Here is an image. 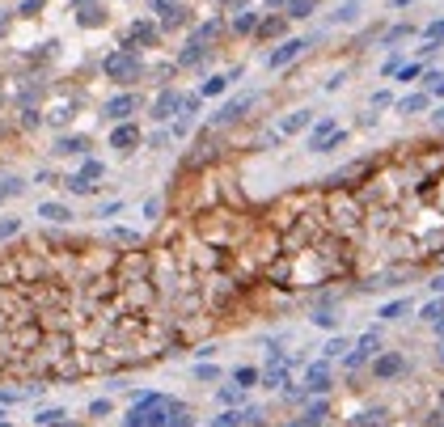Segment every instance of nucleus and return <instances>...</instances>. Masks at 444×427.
<instances>
[{
	"label": "nucleus",
	"instance_id": "obj_15",
	"mask_svg": "<svg viewBox=\"0 0 444 427\" xmlns=\"http://www.w3.org/2000/svg\"><path fill=\"white\" fill-rule=\"evenodd\" d=\"M258 22H262V17H258L254 9H237L229 26H233V34H254V30H258Z\"/></svg>",
	"mask_w": 444,
	"mask_h": 427
},
{
	"label": "nucleus",
	"instance_id": "obj_25",
	"mask_svg": "<svg viewBox=\"0 0 444 427\" xmlns=\"http://www.w3.org/2000/svg\"><path fill=\"white\" fill-rule=\"evenodd\" d=\"M110 241H119V245H140V233H136V229L115 225V229H110Z\"/></svg>",
	"mask_w": 444,
	"mask_h": 427
},
{
	"label": "nucleus",
	"instance_id": "obj_35",
	"mask_svg": "<svg viewBox=\"0 0 444 427\" xmlns=\"http://www.w3.org/2000/svg\"><path fill=\"white\" fill-rule=\"evenodd\" d=\"M406 309H411L406 300H390V305H385V309H381V317H402Z\"/></svg>",
	"mask_w": 444,
	"mask_h": 427
},
{
	"label": "nucleus",
	"instance_id": "obj_42",
	"mask_svg": "<svg viewBox=\"0 0 444 427\" xmlns=\"http://www.w3.org/2000/svg\"><path fill=\"white\" fill-rule=\"evenodd\" d=\"M440 313H444V305H440V300H431V305L423 309V317H440Z\"/></svg>",
	"mask_w": 444,
	"mask_h": 427
},
{
	"label": "nucleus",
	"instance_id": "obj_46",
	"mask_svg": "<svg viewBox=\"0 0 444 427\" xmlns=\"http://www.w3.org/2000/svg\"><path fill=\"white\" fill-rule=\"evenodd\" d=\"M288 5V0H267V9H284Z\"/></svg>",
	"mask_w": 444,
	"mask_h": 427
},
{
	"label": "nucleus",
	"instance_id": "obj_30",
	"mask_svg": "<svg viewBox=\"0 0 444 427\" xmlns=\"http://www.w3.org/2000/svg\"><path fill=\"white\" fill-rule=\"evenodd\" d=\"M427 93L431 97H444V72H427Z\"/></svg>",
	"mask_w": 444,
	"mask_h": 427
},
{
	"label": "nucleus",
	"instance_id": "obj_31",
	"mask_svg": "<svg viewBox=\"0 0 444 427\" xmlns=\"http://www.w3.org/2000/svg\"><path fill=\"white\" fill-rule=\"evenodd\" d=\"M343 144H347V131L339 127V131H335V136H330V140H326V144H322L317 152H335V148H343Z\"/></svg>",
	"mask_w": 444,
	"mask_h": 427
},
{
	"label": "nucleus",
	"instance_id": "obj_19",
	"mask_svg": "<svg viewBox=\"0 0 444 427\" xmlns=\"http://www.w3.org/2000/svg\"><path fill=\"white\" fill-rule=\"evenodd\" d=\"M398 111H402V115H423V111H427V93H406V97L398 102Z\"/></svg>",
	"mask_w": 444,
	"mask_h": 427
},
{
	"label": "nucleus",
	"instance_id": "obj_26",
	"mask_svg": "<svg viewBox=\"0 0 444 427\" xmlns=\"http://www.w3.org/2000/svg\"><path fill=\"white\" fill-rule=\"evenodd\" d=\"M64 186H68L72 195H93V191H97V182H85L81 174H72V178H64Z\"/></svg>",
	"mask_w": 444,
	"mask_h": 427
},
{
	"label": "nucleus",
	"instance_id": "obj_12",
	"mask_svg": "<svg viewBox=\"0 0 444 427\" xmlns=\"http://www.w3.org/2000/svg\"><path fill=\"white\" fill-rule=\"evenodd\" d=\"M38 216L47 225H72V207L68 203H55V199H42L38 203Z\"/></svg>",
	"mask_w": 444,
	"mask_h": 427
},
{
	"label": "nucleus",
	"instance_id": "obj_29",
	"mask_svg": "<svg viewBox=\"0 0 444 427\" xmlns=\"http://www.w3.org/2000/svg\"><path fill=\"white\" fill-rule=\"evenodd\" d=\"M187 22H191V13H187V5H182L174 17H165V22H161V30H178V26H187Z\"/></svg>",
	"mask_w": 444,
	"mask_h": 427
},
{
	"label": "nucleus",
	"instance_id": "obj_3",
	"mask_svg": "<svg viewBox=\"0 0 444 427\" xmlns=\"http://www.w3.org/2000/svg\"><path fill=\"white\" fill-rule=\"evenodd\" d=\"M144 144V131L127 119V123H115V127H110V148H115L119 156H132L136 148Z\"/></svg>",
	"mask_w": 444,
	"mask_h": 427
},
{
	"label": "nucleus",
	"instance_id": "obj_10",
	"mask_svg": "<svg viewBox=\"0 0 444 427\" xmlns=\"http://www.w3.org/2000/svg\"><path fill=\"white\" fill-rule=\"evenodd\" d=\"M55 156H89V136H60L55 140V148H51Z\"/></svg>",
	"mask_w": 444,
	"mask_h": 427
},
{
	"label": "nucleus",
	"instance_id": "obj_43",
	"mask_svg": "<svg viewBox=\"0 0 444 427\" xmlns=\"http://www.w3.org/2000/svg\"><path fill=\"white\" fill-rule=\"evenodd\" d=\"M9 26H13V13H0V38L9 34Z\"/></svg>",
	"mask_w": 444,
	"mask_h": 427
},
{
	"label": "nucleus",
	"instance_id": "obj_32",
	"mask_svg": "<svg viewBox=\"0 0 444 427\" xmlns=\"http://www.w3.org/2000/svg\"><path fill=\"white\" fill-rule=\"evenodd\" d=\"M119 211H123V199H110V203H102V207H97V216H102V220H110V216H119Z\"/></svg>",
	"mask_w": 444,
	"mask_h": 427
},
{
	"label": "nucleus",
	"instance_id": "obj_23",
	"mask_svg": "<svg viewBox=\"0 0 444 427\" xmlns=\"http://www.w3.org/2000/svg\"><path fill=\"white\" fill-rule=\"evenodd\" d=\"M356 17H360V5H351V0H343V5H339V13L330 17V22H335V26H351Z\"/></svg>",
	"mask_w": 444,
	"mask_h": 427
},
{
	"label": "nucleus",
	"instance_id": "obj_37",
	"mask_svg": "<svg viewBox=\"0 0 444 427\" xmlns=\"http://www.w3.org/2000/svg\"><path fill=\"white\" fill-rule=\"evenodd\" d=\"M47 119H51V123H55V127H64V123H68V119H72V106H60V111H51V115H47Z\"/></svg>",
	"mask_w": 444,
	"mask_h": 427
},
{
	"label": "nucleus",
	"instance_id": "obj_1",
	"mask_svg": "<svg viewBox=\"0 0 444 427\" xmlns=\"http://www.w3.org/2000/svg\"><path fill=\"white\" fill-rule=\"evenodd\" d=\"M102 72H106V81H115V85H136V81H144L148 76V64H144V56L140 51H110V56L102 60Z\"/></svg>",
	"mask_w": 444,
	"mask_h": 427
},
{
	"label": "nucleus",
	"instance_id": "obj_44",
	"mask_svg": "<svg viewBox=\"0 0 444 427\" xmlns=\"http://www.w3.org/2000/svg\"><path fill=\"white\" fill-rule=\"evenodd\" d=\"M225 9H246V0H220Z\"/></svg>",
	"mask_w": 444,
	"mask_h": 427
},
{
	"label": "nucleus",
	"instance_id": "obj_8",
	"mask_svg": "<svg viewBox=\"0 0 444 427\" xmlns=\"http://www.w3.org/2000/svg\"><path fill=\"white\" fill-rule=\"evenodd\" d=\"M216 148H220V144H216V136H212V127H207V131H203V136L195 140V148H191V152L182 156V166H187V170H199V166L216 161Z\"/></svg>",
	"mask_w": 444,
	"mask_h": 427
},
{
	"label": "nucleus",
	"instance_id": "obj_47",
	"mask_svg": "<svg viewBox=\"0 0 444 427\" xmlns=\"http://www.w3.org/2000/svg\"><path fill=\"white\" fill-rule=\"evenodd\" d=\"M431 288H436V292H444V275H436V280H431Z\"/></svg>",
	"mask_w": 444,
	"mask_h": 427
},
{
	"label": "nucleus",
	"instance_id": "obj_6",
	"mask_svg": "<svg viewBox=\"0 0 444 427\" xmlns=\"http://www.w3.org/2000/svg\"><path fill=\"white\" fill-rule=\"evenodd\" d=\"M182 97H187V93H178V89H161V93L152 97V106H148V115H152L157 123H170L174 115H182Z\"/></svg>",
	"mask_w": 444,
	"mask_h": 427
},
{
	"label": "nucleus",
	"instance_id": "obj_45",
	"mask_svg": "<svg viewBox=\"0 0 444 427\" xmlns=\"http://www.w3.org/2000/svg\"><path fill=\"white\" fill-rule=\"evenodd\" d=\"M431 123H436V127H444V106H440V111L431 115Z\"/></svg>",
	"mask_w": 444,
	"mask_h": 427
},
{
	"label": "nucleus",
	"instance_id": "obj_7",
	"mask_svg": "<svg viewBox=\"0 0 444 427\" xmlns=\"http://www.w3.org/2000/svg\"><path fill=\"white\" fill-rule=\"evenodd\" d=\"M309 47H313L309 38H288V42H280V47H275V51H271V56H267V64H271L275 72H280V68H288L292 60H301V56H305V51H309Z\"/></svg>",
	"mask_w": 444,
	"mask_h": 427
},
{
	"label": "nucleus",
	"instance_id": "obj_22",
	"mask_svg": "<svg viewBox=\"0 0 444 427\" xmlns=\"http://www.w3.org/2000/svg\"><path fill=\"white\" fill-rule=\"evenodd\" d=\"M26 191V178H0V203L5 199H17Z\"/></svg>",
	"mask_w": 444,
	"mask_h": 427
},
{
	"label": "nucleus",
	"instance_id": "obj_27",
	"mask_svg": "<svg viewBox=\"0 0 444 427\" xmlns=\"http://www.w3.org/2000/svg\"><path fill=\"white\" fill-rule=\"evenodd\" d=\"M178 9H182V0H152V13H161V22H165V17H174Z\"/></svg>",
	"mask_w": 444,
	"mask_h": 427
},
{
	"label": "nucleus",
	"instance_id": "obj_50",
	"mask_svg": "<svg viewBox=\"0 0 444 427\" xmlns=\"http://www.w3.org/2000/svg\"><path fill=\"white\" fill-rule=\"evenodd\" d=\"M216 5H220V0H216Z\"/></svg>",
	"mask_w": 444,
	"mask_h": 427
},
{
	"label": "nucleus",
	"instance_id": "obj_34",
	"mask_svg": "<svg viewBox=\"0 0 444 427\" xmlns=\"http://www.w3.org/2000/svg\"><path fill=\"white\" fill-rule=\"evenodd\" d=\"M398 368H402V360H398V355H385V360L376 364V372H385V377H394Z\"/></svg>",
	"mask_w": 444,
	"mask_h": 427
},
{
	"label": "nucleus",
	"instance_id": "obj_9",
	"mask_svg": "<svg viewBox=\"0 0 444 427\" xmlns=\"http://www.w3.org/2000/svg\"><path fill=\"white\" fill-rule=\"evenodd\" d=\"M335 131H339V123L330 119V115H326V119H317V123H309V136H305L309 152H317V148H322V144H326L330 136H335Z\"/></svg>",
	"mask_w": 444,
	"mask_h": 427
},
{
	"label": "nucleus",
	"instance_id": "obj_36",
	"mask_svg": "<svg viewBox=\"0 0 444 427\" xmlns=\"http://www.w3.org/2000/svg\"><path fill=\"white\" fill-rule=\"evenodd\" d=\"M411 34H415V26H406V22H402V26H394L390 34H385V42H398V38H411Z\"/></svg>",
	"mask_w": 444,
	"mask_h": 427
},
{
	"label": "nucleus",
	"instance_id": "obj_48",
	"mask_svg": "<svg viewBox=\"0 0 444 427\" xmlns=\"http://www.w3.org/2000/svg\"><path fill=\"white\" fill-rule=\"evenodd\" d=\"M85 5H93V0H72V9H85Z\"/></svg>",
	"mask_w": 444,
	"mask_h": 427
},
{
	"label": "nucleus",
	"instance_id": "obj_41",
	"mask_svg": "<svg viewBox=\"0 0 444 427\" xmlns=\"http://www.w3.org/2000/svg\"><path fill=\"white\" fill-rule=\"evenodd\" d=\"M161 144H170V131H152L148 136V148H161Z\"/></svg>",
	"mask_w": 444,
	"mask_h": 427
},
{
	"label": "nucleus",
	"instance_id": "obj_40",
	"mask_svg": "<svg viewBox=\"0 0 444 427\" xmlns=\"http://www.w3.org/2000/svg\"><path fill=\"white\" fill-rule=\"evenodd\" d=\"M423 34H427V42H440V38H444V22H431Z\"/></svg>",
	"mask_w": 444,
	"mask_h": 427
},
{
	"label": "nucleus",
	"instance_id": "obj_39",
	"mask_svg": "<svg viewBox=\"0 0 444 427\" xmlns=\"http://www.w3.org/2000/svg\"><path fill=\"white\" fill-rule=\"evenodd\" d=\"M398 76H402V81H419L423 68H419V64H406V68H398Z\"/></svg>",
	"mask_w": 444,
	"mask_h": 427
},
{
	"label": "nucleus",
	"instance_id": "obj_2",
	"mask_svg": "<svg viewBox=\"0 0 444 427\" xmlns=\"http://www.w3.org/2000/svg\"><path fill=\"white\" fill-rule=\"evenodd\" d=\"M254 102H258L254 93H241V97H229V102H225V106H220V111L212 115V127H233V123H241V119H246V115L254 111Z\"/></svg>",
	"mask_w": 444,
	"mask_h": 427
},
{
	"label": "nucleus",
	"instance_id": "obj_14",
	"mask_svg": "<svg viewBox=\"0 0 444 427\" xmlns=\"http://www.w3.org/2000/svg\"><path fill=\"white\" fill-rule=\"evenodd\" d=\"M110 17H106V9L102 5H85V9H77V26L81 30H102Z\"/></svg>",
	"mask_w": 444,
	"mask_h": 427
},
{
	"label": "nucleus",
	"instance_id": "obj_5",
	"mask_svg": "<svg viewBox=\"0 0 444 427\" xmlns=\"http://www.w3.org/2000/svg\"><path fill=\"white\" fill-rule=\"evenodd\" d=\"M161 42V26L157 22H132V30L123 34V51H140V47H157Z\"/></svg>",
	"mask_w": 444,
	"mask_h": 427
},
{
	"label": "nucleus",
	"instance_id": "obj_18",
	"mask_svg": "<svg viewBox=\"0 0 444 427\" xmlns=\"http://www.w3.org/2000/svg\"><path fill=\"white\" fill-rule=\"evenodd\" d=\"M254 34H258V38H280V34H284V17H280V13H267Z\"/></svg>",
	"mask_w": 444,
	"mask_h": 427
},
{
	"label": "nucleus",
	"instance_id": "obj_38",
	"mask_svg": "<svg viewBox=\"0 0 444 427\" xmlns=\"http://www.w3.org/2000/svg\"><path fill=\"white\" fill-rule=\"evenodd\" d=\"M161 216V199H144V220H157Z\"/></svg>",
	"mask_w": 444,
	"mask_h": 427
},
{
	"label": "nucleus",
	"instance_id": "obj_49",
	"mask_svg": "<svg viewBox=\"0 0 444 427\" xmlns=\"http://www.w3.org/2000/svg\"><path fill=\"white\" fill-rule=\"evenodd\" d=\"M351 5H360V0H351Z\"/></svg>",
	"mask_w": 444,
	"mask_h": 427
},
{
	"label": "nucleus",
	"instance_id": "obj_21",
	"mask_svg": "<svg viewBox=\"0 0 444 427\" xmlns=\"http://www.w3.org/2000/svg\"><path fill=\"white\" fill-rule=\"evenodd\" d=\"M17 233H22V216H0V245L13 241Z\"/></svg>",
	"mask_w": 444,
	"mask_h": 427
},
{
	"label": "nucleus",
	"instance_id": "obj_13",
	"mask_svg": "<svg viewBox=\"0 0 444 427\" xmlns=\"http://www.w3.org/2000/svg\"><path fill=\"white\" fill-rule=\"evenodd\" d=\"M241 76V68H233V72H220V76H207L203 85H199V97H220V93H225L233 81Z\"/></svg>",
	"mask_w": 444,
	"mask_h": 427
},
{
	"label": "nucleus",
	"instance_id": "obj_17",
	"mask_svg": "<svg viewBox=\"0 0 444 427\" xmlns=\"http://www.w3.org/2000/svg\"><path fill=\"white\" fill-rule=\"evenodd\" d=\"M220 30H225V22H220V17H212V22H199V26L191 30V42H203V47H207V42H212Z\"/></svg>",
	"mask_w": 444,
	"mask_h": 427
},
{
	"label": "nucleus",
	"instance_id": "obj_11",
	"mask_svg": "<svg viewBox=\"0 0 444 427\" xmlns=\"http://www.w3.org/2000/svg\"><path fill=\"white\" fill-rule=\"evenodd\" d=\"M207 56H212V47H203V42H191V38H187V47L178 51V68H203V64H207Z\"/></svg>",
	"mask_w": 444,
	"mask_h": 427
},
{
	"label": "nucleus",
	"instance_id": "obj_33",
	"mask_svg": "<svg viewBox=\"0 0 444 427\" xmlns=\"http://www.w3.org/2000/svg\"><path fill=\"white\" fill-rule=\"evenodd\" d=\"M38 123H42V115L34 111V106H26V111H22V127H26V131H34Z\"/></svg>",
	"mask_w": 444,
	"mask_h": 427
},
{
	"label": "nucleus",
	"instance_id": "obj_4",
	"mask_svg": "<svg viewBox=\"0 0 444 427\" xmlns=\"http://www.w3.org/2000/svg\"><path fill=\"white\" fill-rule=\"evenodd\" d=\"M140 93H115V97H110L106 106H102V119H110V123H127L136 111H140Z\"/></svg>",
	"mask_w": 444,
	"mask_h": 427
},
{
	"label": "nucleus",
	"instance_id": "obj_16",
	"mask_svg": "<svg viewBox=\"0 0 444 427\" xmlns=\"http://www.w3.org/2000/svg\"><path fill=\"white\" fill-rule=\"evenodd\" d=\"M313 123V111H292L284 123H280V136H296V131H305Z\"/></svg>",
	"mask_w": 444,
	"mask_h": 427
},
{
	"label": "nucleus",
	"instance_id": "obj_24",
	"mask_svg": "<svg viewBox=\"0 0 444 427\" xmlns=\"http://www.w3.org/2000/svg\"><path fill=\"white\" fill-rule=\"evenodd\" d=\"M288 17H313V9H317V0H288Z\"/></svg>",
	"mask_w": 444,
	"mask_h": 427
},
{
	"label": "nucleus",
	"instance_id": "obj_28",
	"mask_svg": "<svg viewBox=\"0 0 444 427\" xmlns=\"http://www.w3.org/2000/svg\"><path fill=\"white\" fill-rule=\"evenodd\" d=\"M42 9H47V0H22V5H17V13H22V17H38Z\"/></svg>",
	"mask_w": 444,
	"mask_h": 427
},
{
	"label": "nucleus",
	"instance_id": "obj_20",
	"mask_svg": "<svg viewBox=\"0 0 444 427\" xmlns=\"http://www.w3.org/2000/svg\"><path fill=\"white\" fill-rule=\"evenodd\" d=\"M85 182H102V174H106V166L102 161H93V156H85V161H81V170H77Z\"/></svg>",
	"mask_w": 444,
	"mask_h": 427
}]
</instances>
